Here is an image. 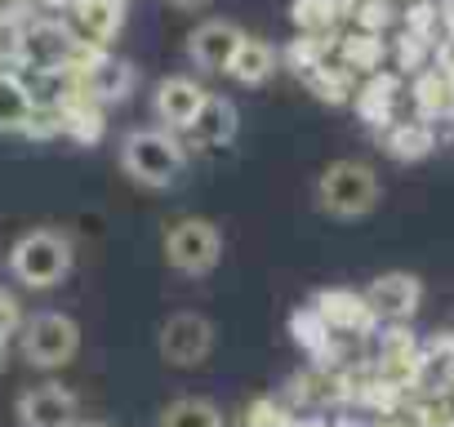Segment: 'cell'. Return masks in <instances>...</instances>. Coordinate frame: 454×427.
Instances as JSON below:
<instances>
[{
	"label": "cell",
	"instance_id": "obj_32",
	"mask_svg": "<svg viewBox=\"0 0 454 427\" xmlns=\"http://www.w3.org/2000/svg\"><path fill=\"white\" fill-rule=\"evenodd\" d=\"M5 352H10V347H5V338H0V365H5Z\"/></svg>",
	"mask_w": 454,
	"mask_h": 427
},
{
	"label": "cell",
	"instance_id": "obj_26",
	"mask_svg": "<svg viewBox=\"0 0 454 427\" xmlns=\"http://www.w3.org/2000/svg\"><path fill=\"white\" fill-rule=\"evenodd\" d=\"M246 427H290V414H286L277 400H254Z\"/></svg>",
	"mask_w": 454,
	"mask_h": 427
},
{
	"label": "cell",
	"instance_id": "obj_15",
	"mask_svg": "<svg viewBox=\"0 0 454 427\" xmlns=\"http://www.w3.org/2000/svg\"><path fill=\"white\" fill-rule=\"evenodd\" d=\"M237 125H241V116H237V107L227 103V98H218V94H209L205 98V107H200V116L192 120V138L200 143V147H227L237 138Z\"/></svg>",
	"mask_w": 454,
	"mask_h": 427
},
{
	"label": "cell",
	"instance_id": "obj_17",
	"mask_svg": "<svg viewBox=\"0 0 454 427\" xmlns=\"http://www.w3.org/2000/svg\"><path fill=\"white\" fill-rule=\"evenodd\" d=\"M277 63H281V58H277V50H272L268 41L246 36L241 50H237V58H232V67H227V76H232L237 85H263V81H272Z\"/></svg>",
	"mask_w": 454,
	"mask_h": 427
},
{
	"label": "cell",
	"instance_id": "obj_13",
	"mask_svg": "<svg viewBox=\"0 0 454 427\" xmlns=\"http://www.w3.org/2000/svg\"><path fill=\"white\" fill-rule=\"evenodd\" d=\"M205 89L192 81V76H165L160 85H156V94H152V112H156V120L165 125V129H192V120L200 116V107H205Z\"/></svg>",
	"mask_w": 454,
	"mask_h": 427
},
{
	"label": "cell",
	"instance_id": "obj_9",
	"mask_svg": "<svg viewBox=\"0 0 454 427\" xmlns=\"http://www.w3.org/2000/svg\"><path fill=\"white\" fill-rule=\"evenodd\" d=\"M125 5L129 0H72L63 23L85 50H107L125 27Z\"/></svg>",
	"mask_w": 454,
	"mask_h": 427
},
{
	"label": "cell",
	"instance_id": "obj_11",
	"mask_svg": "<svg viewBox=\"0 0 454 427\" xmlns=\"http://www.w3.org/2000/svg\"><path fill=\"white\" fill-rule=\"evenodd\" d=\"M241 41H246V32L232 19H209V23L192 27L187 58L200 72H227V67H232V58H237V50H241Z\"/></svg>",
	"mask_w": 454,
	"mask_h": 427
},
{
	"label": "cell",
	"instance_id": "obj_20",
	"mask_svg": "<svg viewBox=\"0 0 454 427\" xmlns=\"http://www.w3.org/2000/svg\"><path fill=\"white\" fill-rule=\"evenodd\" d=\"M414 103L423 116H454V76L445 67H427L414 81Z\"/></svg>",
	"mask_w": 454,
	"mask_h": 427
},
{
	"label": "cell",
	"instance_id": "obj_12",
	"mask_svg": "<svg viewBox=\"0 0 454 427\" xmlns=\"http://www.w3.org/2000/svg\"><path fill=\"white\" fill-rule=\"evenodd\" d=\"M365 303H370V312H374L379 321L401 325V321H410V316L419 312L423 285H419V276H410V272H383V276H374V281L365 285Z\"/></svg>",
	"mask_w": 454,
	"mask_h": 427
},
{
	"label": "cell",
	"instance_id": "obj_5",
	"mask_svg": "<svg viewBox=\"0 0 454 427\" xmlns=\"http://www.w3.org/2000/svg\"><path fill=\"white\" fill-rule=\"evenodd\" d=\"M223 259V232L209 219H178L165 232V263L178 276H209Z\"/></svg>",
	"mask_w": 454,
	"mask_h": 427
},
{
	"label": "cell",
	"instance_id": "obj_31",
	"mask_svg": "<svg viewBox=\"0 0 454 427\" xmlns=\"http://www.w3.org/2000/svg\"><path fill=\"white\" fill-rule=\"evenodd\" d=\"M290 427H321V423H317V418H308V423H290Z\"/></svg>",
	"mask_w": 454,
	"mask_h": 427
},
{
	"label": "cell",
	"instance_id": "obj_6",
	"mask_svg": "<svg viewBox=\"0 0 454 427\" xmlns=\"http://www.w3.org/2000/svg\"><path fill=\"white\" fill-rule=\"evenodd\" d=\"M85 58V45L72 36V27L63 19H27V36H23V67L32 76L45 72H72Z\"/></svg>",
	"mask_w": 454,
	"mask_h": 427
},
{
	"label": "cell",
	"instance_id": "obj_24",
	"mask_svg": "<svg viewBox=\"0 0 454 427\" xmlns=\"http://www.w3.org/2000/svg\"><path fill=\"white\" fill-rule=\"evenodd\" d=\"M290 334H294L308 352H321V347H330V334H334V330L317 316V307H303V312L290 316Z\"/></svg>",
	"mask_w": 454,
	"mask_h": 427
},
{
	"label": "cell",
	"instance_id": "obj_33",
	"mask_svg": "<svg viewBox=\"0 0 454 427\" xmlns=\"http://www.w3.org/2000/svg\"><path fill=\"white\" fill-rule=\"evenodd\" d=\"M81 427H107V423H81Z\"/></svg>",
	"mask_w": 454,
	"mask_h": 427
},
{
	"label": "cell",
	"instance_id": "obj_23",
	"mask_svg": "<svg viewBox=\"0 0 454 427\" xmlns=\"http://www.w3.org/2000/svg\"><path fill=\"white\" fill-rule=\"evenodd\" d=\"M334 23H339V5H334V0H294V27L308 41H321Z\"/></svg>",
	"mask_w": 454,
	"mask_h": 427
},
{
	"label": "cell",
	"instance_id": "obj_16",
	"mask_svg": "<svg viewBox=\"0 0 454 427\" xmlns=\"http://www.w3.org/2000/svg\"><path fill=\"white\" fill-rule=\"evenodd\" d=\"M432 147H436V134H432L427 120H396V125L383 129V151L392 160H405L410 165V160H423Z\"/></svg>",
	"mask_w": 454,
	"mask_h": 427
},
{
	"label": "cell",
	"instance_id": "obj_3",
	"mask_svg": "<svg viewBox=\"0 0 454 427\" xmlns=\"http://www.w3.org/2000/svg\"><path fill=\"white\" fill-rule=\"evenodd\" d=\"M379 205V174L365 160H334L317 178V209L330 219H365Z\"/></svg>",
	"mask_w": 454,
	"mask_h": 427
},
{
	"label": "cell",
	"instance_id": "obj_8",
	"mask_svg": "<svg viewBox=\"0 0 454 427\" xmlns=\"http://www.w3.org/2000/svg\"><path fill=\"white\" fill-rule=\"evenodd\" d=\"M72 72H76V81H81V94L94 98L98 107L125 103V98L134 94V81H138L134 63H129V58H116L112 50H85V58H81Z\"/></svg>",
	"mask_w": 454,
	"mask_h": 427
},
{
	"label": "cell",
	"instance_id": "obj_4",
	"mask_svg": "<svg viewBox=\"0 0 454 427\" xmlns=\"http://www.w3.org/2000/svg\"><path fill=\"white\" fill-rule=\"evenodd\" d=\"M19 347H23V361L36 365V369H63L76 361L81 352V325L63 312H41L23 325L19 334Z\"/></svg>",
	"mask_w": 454,
	"mask_h": 427
},
{
	"label": "cell",
	"instance_id": "obj_19",
	"mask_svg": "<svg viewBox=\"0 0 454 427\" xmlns=\"http://www.w3.org/2000/svg\"><path fill=\"white\" fill-rule=\"evenodd\" d=\"M392 107H396V81H392V76H374V81L361 85V94H356V116H361L365 125H374V129L396 125V120H392Z\"/></svg>",
	"mask_w": 454,
	"mask_h": 427
},
{
	"label": "cell",
	"instance_id": "obj_21",
	"mask_svg": "<svg viewBox=\"0 0 454 427\" xmlns=\"http://www.w3.org/2000/svg\"><path fill=\"white\" fill-rule=\"evenodd\" d=\"M59 116H63V134H67V138H76V143H98V134H103V107H98L94 98L72 94V98L59 107Z\"/></svg>",
	"mask_w": 454,
	"mask_h": 427
},
{
	"label": "cell",
	"instance_id": "obj_28",
	"mask_svg": "<svg viewBox=\"0 0 454 427\" xmlns=\"http://www.w3.org/2000/svg\"><path fill=\"white\" fill-rule=\"evenodd\" d=\"M32 10H41V0H0V14H19V19H27Z\"/></svg>",
	"mask_w": 454,
	"mask_h": 427
},
{
	"label": "cell",
	"instance_id": "obj_18",
	"mask_svg": "<svg viewBox=\"0 0 454 427\" xmlns=\"http://www.w3.org/2000/svg\"><path fill=\"white\" fill-rule=\"evenodd\" d=\"M32 112H36V94H32V85L19 76V72H10V76H0V134H10V129H27V120H32Z\"/></svg>",
	"mask_w": 454,
	"mask_h": 427
},
{
	"label": "cell",
	"instance_id": "obj_1",
	"mask_svg": "<svg viewBox=\"0 0 454 427\" xmlns=\"http://www.w3.org/2000/svg\"><path fill=\"white\" fill-rule=\"evenodd\" d=\"M10 272L27 290H54L72 272V237L59 228H32L10 250Z\"/></svg>",
	"mask_w": 454,
	"mask_h": 427
},
{
	"label": "cell",
	"instance_id": "obj_7",
	"mask_svg": "<svg viewBox=\"0 0 454 427\" xmlns=\"http://www.w3.org/2000/svg\"><path fill=\"white\" fill-rule=\"evenodd\" d=\"M214 338H218V334H214L209 316H200V312H174V316L160 325L156 347H160V361H165V365H174V369H196V365L209 361Z\"/></svg>",
	"mask_w": 454,
	"mask_h": 427
},
{
	"label": "cell",
	"instance_id": "obj_29",
	"mask_svg": "<svg viewBox=\"0 0 454 427\" xmlns=\"http://www.w3.org/2000/svg\"><path fill=\"white\" fill-rule=\"evenodd\" d=\"M165 5H174V10H187V14H192V10L209 5V0H165Z\"/></svg>",
	"mask_w": 454,
	"mask_h": 427
},
{
	"label": "cell",
	"instance_id": "obj_14",
	"mask_svg": "<svg viewBox=\"0 0 454 427\" xmlns=\"http://www.w3.org/2000/svg\"><path fill=\"white\" fill-rule=\"evenodd\" d=\"M317 316L334 330V334H370L374 330V312H370V303H365V294H356V290H321L317 294Z\"/></svg>",
	"mask_w": 454,
	"mask_h": 427
},
{
	"label": "cell",
	"instance_id": "obj_10",
	"mask_svg": "<svg viewBox=\"0 0 454 427\" xmlns=\"http://www.w3.org/2000/svg\"><path fill=\"white\" fill-rule=\"evenodd\" d=\"M19 423L23 427H81V400L63 383H41L19 396Z\"/></svg>",
	"mask_w": 454,
	"mask_h": 427
},
{
	"label": "cell",
	"instance_id": "obj_27",
	"mask_svg": "<svg viewBox=\"0 0 454 427\" xmlns=\"http://www.w3.org/2000/svg\"><path fill=\"white\" fill-rule=\"evenodd\" d=\"M23 325V307L14 303V294H5V290H0V338H5L10 343V334Z\"/></svg>",
	"mask_w": 454,
	"mask_h": 427
},
{
	"label": "cell",
	"instance_id": "obj_2",
	"mask_svg": "<svg viewBox=\"0 0 454 427\" xmlns=\"http://www.w3.org/2000/svg\"><path fill=\"white\" fill-rule=\"evenodd\" d=\"M183 165H187V151L174 138V129H129L121 143V169L143 187L178 182Z\"/></svg>",
	"mask_w": 454,
	"mask_h": 427
},
{
	"label": "cell",
	"instance_id": "obj_25",
	"mask_svg": "<svg viewBox=\"0 0 454 427\" xmlns=\"http://www.w3.org/2000/svg\"><path fill=\"white\" fill-rule=\"evenodd\" d=\"M379 54H383V45H379V36H370V32H361V36H352V41L343 45L348 67H374Z\"/></svg>",
	"mask_w": 454,
	"mask_h": 427
},
{
	"label": "cell",
	"instance_id": "obj_22",
	"mask_svg": "<svg viewBox=\"0 0 454 427\" xmlns=\"http://www.w3.org/2000/svg\"><path fill=\"white\" fill-rule=\"evenodd\" d=\"M156 427H223V414L205 396H183V400H174V405L160 409Z\"/></svg>",
	"mask_w": 454,
	"mask_h": 427
},
{
	"label": "cell",
	"instance_id": "obj_30",
	"mask_svg": "<svg viewBox=\"0 0 454 427\" xmlns=\"http://www.w3.org/2000/svg\"><path fill=\"white\" fill-rule=\"evenodd\" d=\"M441 67H445V72L454 76V45H450V54H445V63H441Z\"/></svg>",
	"mask_w": 454,
	"mask_h": 427
}]
</instances>
